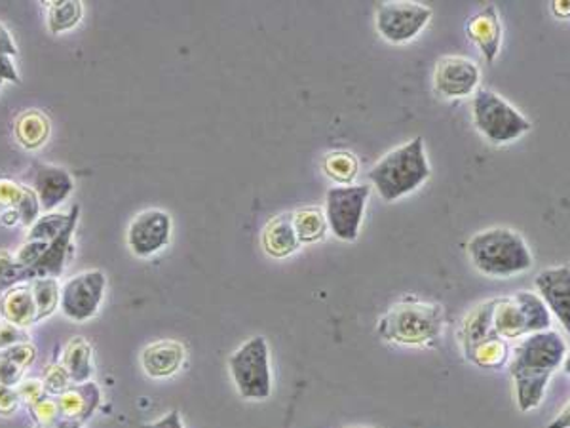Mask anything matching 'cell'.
<instances>
[{
    "instance_id": "f1b7e54d",
    "label": "cell",
    "mask_w": 570,
    "mask_h": 428,
    "mask_svg": "<svg viewBox=\"0 0 570 428\" xmlns=\"http://www.w3.org/2000/svg\"><path fill=\"white\" fill-rule=\"evenodd\" d=\"M31 268L23 267L16 262V255L10 254L8 249H0V295L7 294L8 289L21 286V284H31Z\"/></svg>"
},
{
    "instance_id": "f6af8a7d",
    "label": "cell",
    "mask_w": 570,
    "mask_h": 428,
    "mask_svg": "<svg viewBox=\"0 0 570 428\" xmlns=\"http://www.w3.org/2000/svg\"><path fill=\"white\" fill-rule=\"evenodd\" d=\"M544 428H570V401L564 406L563 411Z\"/></svg>"
},
{
    "instance_id": "bcb514c9",
    "label": "cell",
    "mask_w": 570,
    "mask_h": 428,
    "mask_svg": "<svg viewBox=\"0 0 570 428\" xmlns=\"http://www.w3.org/2000/svg\"><path fill=\"white\" fill-rule=\"evenodd\" d=\"M34 428H82V425H79L77 421H71V419H67L61 415L60 419H55V421L50 422V425H42V427Z\"/></svg>"
},
{
    "instance_id": "9a60e30c",
    "label": "cell",
    "mask_w": 570,
    "mask_h": 428,
    "mask_svg": "<svg viewBox=\"0 0 570 428\" xmlns=\"http://www.w3.org/2000/svg\"><path fill=\"white\" fill-rule=\"evenodd\" d=\"M73 188V177L65 167L34 164L33 191L39 196L44 214H52V210L71 196Z\"/></svg>"
},
{
    "instance_id": "8d00e7d4",
    "label": "cell",
    "mask_w": 570,
    "mask_h": 428,
    "mask_svg": "<svg viewBox=\"0 0 570 428\" xmlns=\"http://www.w3.org/2000/svg\"><path fill=\"white\" fill-rule=\"evenodd\" d=\"M47 242L27 241L16 254V262L27 268H33L39 263L40 257L47 252Z\"/></svg>"
},
{
    "instance_id": "7c38bea8",
    "label": "cell",
    "mask_w": 570,
    "mask_h": 428,
    "mask_svg": "<svg viewBox=\"0 0 570 428\" xmlns=\"http://www.w3.org/2000/svg\"><path fill=\"white\" fill-rule=\"evenodd\" d=\"M481 73L474 61L462 55L441 58L434 71V88L441 98L462 100L478 92Z\"/></svg>"
},
{
    "instance_id": "f35d334b",
    "label": "cell",
    "mask_w": 570,
    "mask_h": 428,
    "mask_svg": "<svg viewBox=\"0 0 570 428\" xmlns=\"http://www.w3.org/2000/svg\"><path fill=\"white\" fill-rule=\"evenodd\" d=\"M26 187L10 177H0V206L16 207L20 204Z\"/></svg>"
},
{
    "instance_id": "d6986e66",
    "label": "cell",
    "mask_w": 570,
    "mask_h": 428,
    "mask_svg": "<svg viewBox=\"0 0 570 428\" xmlns=\"http://www.w3.org/2000/svg\"><path fill=\"white\" fill-rule=\"evenodd\" d=\"M261 244L266 255L274 259H285L301 248L297 233L293 227V214H282L266 223L261 233Z\"/></svg>"
},
{
    "instance_id": "74e56055",
    "label": "cell",
    "mask_w": 570,
    "mask_h": 428,
    "mask_svg": "<svg viewBox=\"0 0 570 428\" xmlns=\"http://www.w3.org/2000/svg\"><path fill=\"white\" fill-rule=\"evenodd\" d=\"M20 343H31V337L27 334V329L18 328L10 322L0 320V350L20 345Z\"/></svg>"
},
{
    "instance_id": "2e32d148",
    "label": "cell",
    "mask_w": 570,
    "mask_h": 428,
    "mask_svg": "<svg viewBox=\"0 0 570 428\" xmlns=\"http://www.w3.org/2000/svg\"><path fill=\"white\" fill-rule=\"evenodd\" d=\"M466 33L474 44H478L485 60L489 63L497 60L500 44H502V23L498 18L497 8L489 4L478 14L471 16L466 23Z\"/></svg>"
},
{
    "instance_id": "5bb4252c",
    "label": "cell",
    "mask_w": 570,
    "mask_h": 428,
    "mask_svg": "<svg viewBox=\"0 0 570 428\" xmlns=\"http://www.w3.org/2000/svg\"><path fill=\"white\" fill-rule=\"evenodd\" d=\"M80 206L71 207L69 212V223L65 228L61 231L60 236L55 241L48 244L47 252L40 257L39 263L31 268V276L33 281L37 278H60L65 271L67 262L73 254V235L77 223H79Z\"/></svg>"
},
{
    "instance_id": "ee69618b",
    "label": "cell",
    "mask_w": 570,
    "mask_h": 428,
    "mask_svg": "<svg viewBox=\"0 0 570 428\" xmlns=\"http://www.w3.org/2000/svg\"><path fill=\"white\" fill-rule=\"evenodd\" d=\"M0 223L4 225V227H16L18 223H21L20 214H18V210L16 207H8L0 215Z\"/></svg>"
},
{
    "instance_id": "ba28073f",
    "label": "cell",
    "mask_w": 570,
    "mask_h": 428,
    "mask_svg": "<svg viewBox=\"0 0 570 428\" xmlns=\"http://www.w3.org/2000/svg\"><path fill=\"white\" fill-rule=\"evenodd\" d=\"M369 185L332 187L325 194V220L327 227L338 241L354 242L358 238L364 222L365 204L369 201Z\"/></svg>"
},
{
    "instance_id": "cb8c5ba5",
    "label": "cell",
    "mask_w": 570,
    "mask_h": 428,
    "mask_svg": "<svg viewBox=\"0 0 570 428\" xmlns=\"http://www.w3.org/2000/svg\"><path fill=\"white\" fill-rule=\"evenodd\" d=\"M44 4L48 8V31L52 34L67 33L77 28L84 14V7L80 0H55Z\"/></svg>"
},
{
    "instance_id": "ac0fdd59",
    "label": "cell",
    "mask_w": 570,
    "mask_h": 428,
    "mask_svg": "<svg viewBox=\"0 0 570 428\" xmlns=\"http://www.w3.org/2000/svg\"><path fill=\"white\" fill-rule=\"evenodd\" d=\"M101 404V390L93 381L73 385L63 395L58 396V406L63 417L84 425L92 419Z\"/></svg>"
},
{
    "instance_id": "603a6c76",
    "label": "cell",
    "mask_w": 570,
    "mask_h": 428,
    "mask_svg": "<svg viewBox=\"0 0 570 428\" xmlns=\"http://www.w3.org/2000/svg\"><path fill=\"white\" fill-rule=\"evenodd\" d=\"M61 364L65 366L74 385L90 381L93 375L92 345L84 337H74L63 348Z\"/></svg>"
},
{
    "instance_id": "4316f807",
    "label": "cell",
    "mask_w": 570,
    "mask_h": 428,
    "mask_svg": "<svg viewBox=\"0 0 570 428\" xmlns=\"http://www.w3.org/2000/svg\"><path fill=\"white\" fill-rule=\"evenodd\" d=\"M466 358L474 361L478 368H502L510 358V345L502 337H491L487 342L479 343L478 347L474 348Z\"/></svg>"
},
{
    "instance_id": "c3c4849f",
    "label": "cell",
    "mask_w": 570,
    "mask_h": 428,
    "mask_svg": "<svg viewBox=\"0 0 570 428\" xmlns=\"http://www.w3.org/2000/svg\"><path fill=\"white\" fill-rule=\"evenodd\" d=\"M2 82H4V81H0V88H2Z\"/></svg>"
},
{
    "instance_id": "ab89813d",
    "label": "cell",
    "mask_w": 570,
    "mask_h": 428,
    "mask_svg": "<svg viewBox=\"0 0 570 428\" xmlns=\"http://www.w3.org/2000/svg\"><path fill=\"white\" fill-rule=\"evenodd\" d=\"M23 374H26V369L0 356V385L16 388L23 381Z\"/></svg>"
},
{
    "instance_id": "44dd1931",
    "label": "cell",
    "mask_w": 570,
    "mask_h": 428,
    "mask_svg": "<svg viewBox=\"0 0 570 428\" xmlns=\"http://www.w3.org/2000/svg\"><path fill=\"white\" fill-rule=\"evenodd\" d=\"M495 305L497 299L481 303L466 316L462 329H460V343L465 348V355H470L479 343L487 342L491 337H498L495 332Z\"/></svg>"
},
{
    "instance_id": "277c9868",
    "label": "cell",
    "mask_w": 570,
    "mask_h": 428,
    "mask_svg": "<svg viewBox=\"0 0 570 428\" xmlns=\"http://www.w3.org/2000/svg\"><path fill=\"white\" fill-rule=\"evenodd\" d=\"M444 324L441 305L404 299L388 308V313L378 322L377 332L385 342L423 347L441 337Z\"/></svg>"
},
{
    "instance_id": "4dcf8cb0",
    "label": "cell",
    "mask_w": 570,
    "mask_h": 428,
    "mask_svg": "<svg viewBox=\"0 0 570 428\" xmlns=\"http://www.w3.org/2000/svg\"><path fill=\"white\" fill-rule=\"evenodd\" d=\"M69 223V214H44L40 215L39 222L29 228L27 241L50 242L55 241L60 236L61 231Z\"/></svg>"
},
{
    "instance_id": "7a4b0ae2",
    "label": "cell",
    "mask_w": 570,
    "mask_h": 428,
    "mask_svg": "<svg viewBox=\"0 0 570 428\" xmlns=\"http://www.w3.org/2000/svg\"><path fill=\"white\" fill-rule=\"evenodd\" d=\"M466 252L471 265L491 278H511L532 267L531 248L513 228L481 231L468 241Z\"/></svg>"
},
{
    "instance_id": "60d3db41",
    "label": "cell",
    "mask_w": 570,
    "mask_h": 428,
    "mask_svg": "<svg viewBox=\"0 0 570 428\" xmlns=\"http://www.w3.org/2000/svg\"><path fill=\"white\" fill-rule=\"evenodd\" d=\"M20 395H18L16 388L0 385V415L2 417H10V415L16 414L20 408Z\"/></svg>"
},
{
    "instance_id": "52a82bcc",
    "label": "cell",
    "mask_w": 570,
    "mask_h": 428,
    "mask_svg": "<svg viewBox=\"0 0 570 428\" xmlns=\"http://www.w3.org/2000/svg\"><path fill=\"white\" fill-rule=\"evenodd\" d=\"M551 328V315L542 297L532 292H518L498 297L495 305V332L502 339H521Z\"/></svg>"
},
{
    "instance_id": "8fae6325",
    "label": "cell",
    "mask_w": 570,
    "mask_h": 428,
    "mask_svg": "<svg viewBox=\"0 0 570 428\" xmlns=\"http://www.w3.org/2000/svg\"><path fill=\"white\" fill-rule=\"evenodd\" d=\"M172 241V217L164 210L141 212L128 228V246L138 257H151Z\"/></svg>"
},
{
    "instance_id": "d590c367",
    "label": "cell",
    "mask_w": 570,
    "mask_h": 428,
    "mask_svg": "<svg viewBox=\"0 0 570 428\" xmlns=\"http://www.w3.org/2000/svg\"><path fill=\"white\" fill-rule=\"evenodd\" d=\"M16 390H18L20 400L26 404L27 408H31L37 401L42 400L47 396V388H44V383L40 381V379H23L16 387Z\"/></svg>"
},
{
    "instance_id": "7bdbcfd3",
    "label": "cell",
    "mask_w": 570,
    "mask_h": 428,
    "mask_svg": "<svg viewBox=\"0 0 570 428\" xmlns=\"http://www.w3.org/2000/svg\"><path fill=\"white\" fill-rule=\"evenodd\" d=\"M551 14L559 20H570V0H556L551 2Z\"/></svg>"
},
{
    "instance_id": "681fc988",
    "label": "cell",
    "mask_w": 570,
    "mask_h": 428,
    "mask_svg": "<svg viewBox=\"0 0 570 428\" xmlns=\"http://www.w3.org/2000/svg\"><path fill=\"white\" fill-rule=\"evenodd\" d=\"M350 428H365V427H350Z\"/></svg>"
},
{
    "instance_id": "e575fe53",
    "label": "cell",
    "mask_w": 570,
    "mask_h": 428,
    "mask_svg": "<svg viewBox=\"0 0 570 428\" xmlns=\"http://www.w3.org/2000/svg\"><path fill=\"white\" fill-rule=\"evenodd\" d=\"M0 356L18 364L20 368L27 369L31 368L33 361L37 360V348H34L33 343H20V345L0 350Z\"/></svg>"
},
{
    "instance_id": "484cf974",
    "label": "cell",
    "mask_w": 570,
    "mask_h": 428,
    "mask_svg": "<svg viewBox=\"0 0 570 428\" xmlns=\"http://www.w3.org/2000/svg\"><path fill=\"white\" fill-rule=\"evenodd\" d=\"M324 172L340 187H348L358 177L359 162L350 151H335L325 156Z\"/></svg>"
},
{
    "instance_id": "7dc6e473",
    "label": "cell",
    "mask_w": 570,
    "mask_h": 428,
    "mask_svg": "<svg viewBox=\"0 0 570 428\" xmlns=\"http://www.w3.org/2000/svg\"><path fill=\"white\" fill-rule=\"evenodd\" d=\"M563 369H564V374L570 375V350H567V356H564Z\"/></svg>"
},
{
    "instance_id": "30bf717a",
    "label": "cell",
    "mask_w": 570,
    "mask_h": 428,
    "mask_svg": "<svg viewBox=\"0 0 570 428\" xmlns=\"http://www.w3.org/2000/svg\"><path fill=\"white\" fill-rule=\"evenodd\" d=\"M106 276L101 271H86L61 286V313L73 322H86L98 315L105 297Z\"/></svg>"
},
{
    "instance_id": "836d02e7",
    "label": "cell",
    "mask_w": 570,
    "mask_h": 428,
    "mask_svg": "<svg viewBox=\"0 0 570 428\" xmlns=\"http://www.w3.org/2000/svg\"><path fill=\"white\" fill-rule=\"evenodd\" d=\"M16 210H18V214H20L21 225L31 228L34 223L39 222L42 207H40L39 196H37L33 188L26 187L20 204L16 206Z\"/></svg>"
},
{
    "instance_id": "d4e9b609",
    "label": "cell",
    "mask_w": 570,
    "mask_h": 428,
    "mask_svg": "<svg viewBox=\"0 0 570 428\" xmlns=\"http://www.w3.org/2000/svg\"><path fill=\"white\" fill-rule=\"evenodd\" d=\"M293 227L297 233L301 244H314V242L324 241L327 233V220L322 207L311 206L303 207L293 214Z\"/></svg>"
},
{
    "instance_id": "4fadbf2b",
    "label": "cell",
    "mask_w": 570,
    "mask_h": 428,
    "mask_svg": "<svg viewBox=\"0 0 570 428\" xmlns=\"http://www.w3.org/2000/svg\"><path fill=\"white\" fill-rule=\"evenodd\" d=\"M535 286L550 315L556 316L570 335V265L544 268L538 273Z\"/></svg>"
},
{
    "instance_id": "b9f144b4",
    "label": "cell",
    "mask_w": 570,
    "mask_h": 428,
    "mask_svg": "<svg viewBox=\"0 0 570 428\" xmlns=\"http://www.w3.org/2000/svg\"><path fill=\"white\" fill-rule=\"evenodd\" d=\"M143 428H185V425L181 421L180 411H177V409H172L170 414L164 415V417L159 419V421L143 425Z\"/></svg>"
},
{
    "instance_id": "5b68a950",
    "label": "cell",
    "mask_w": 570,
    "mask_h": 428,
    "mask_svg": "<svg viewBox=\"0 0 570 428\" xmlns=\"http://www.w3.org/2000/svg\"><path fill=\"white\" fill-rule=\"evenodd\" d=\"M474 126L492 145H506L531 132V121L492 90L481 88L471 100Z\"/></svg>"
},
{
    "instance_id": "f546056e",
    "label": "cell",
    "mask_w": 570,
    "mask_h": 428,
    "mask_svg": "<svg viewBox=\"0 0 570 428\" xmlns=\"http://www.w3.org/2000/svg\"><path fill=\"white\" fill-rule=\"evenodd\" d=\"M18 47L13 42L12 34L0 23V81L21 84L20 73L16 69L13 58H18Z\"/></svg>"
},
{
    "instance_id": "e0dca14e",
    "label": "cell",
    "mask_w": 570,
    "mask_h": 428,
    "mask_svg": "<svg viewBox=\"0 0 570 428\" xmlns=\"http://www.w3.org/2000/svg\"><path fill=\"white\" fill-rule=\"evenodd\" d=\"M185 347L180 342L164 339L145 347L141 353V366L153 379H167L180 371L185 361Z\"/></svg>"
},
{
    "instance_id": "6da1fadb",
    "label": "cell",
    "mask_w": 570,
    "mask_h": 428,
    "mask_svg": "<svg viewBox=\"0 0 570 428\" xmlns=\"http://www.w3.org/2000/svg\"><path fill=\"white\" fill-rule=\"evenodd\" d=\"M567 345L563 337L548 329L521 339L510 361V374L516 383L518 408L527 414L544 400L551 375L563 366Z\"/></svg>"
},
{
    "instance_id": "3957f363",
    "label": "cell",
    "mask_w": 570,
    "mask_h": 428,
    "mask_svg": "<svg viewBox=\"0 0 570 428\" xmlns=\"http://www.w3.org/2000/svg\"><path fill=\"white\" fill-rule=\"evenodd\" d=\"M430 177V164L426 159L425 140L415 137L401 147L385 154L371 167L369 181L380 198L394 202L417 191Z\"/></svg>"
},
{
    "instance_id": "83f0119b",
    "label": "cell",
    "mask_w": 570,
    "mask_h": 428,
    "mask_svg": "<svg viewBox=\"0 0 570 428\" xmlns=\"http://www.w3.org/2000/svg\"><path fill=\"white\" fill-rule=\"evenodd\" d=\"M37 305V324L47 320L60 307L61 286L55 278H37L29 284Z\"/></svg>"
},
{
    "instance_id": "ffe728a7",
    "label": "cell",
    "mask_w": 570,
    "mask_h": 428,
    "mask_svg": "<svg viewBox=\"0 0 570 428\" xmlns=\"http://www.w3.org/2000/svg\"><path fill=\"white\" fill-rule=\"evenodd\" d=\"M0 316L18 328H31L37 324V305L29 284H21L0 295Z\"/></svg>"
},
{
    "instance_id": "7402d4cb",
    "label": "cell",
    "mask_w": 570,
    "mask_h": 428,
    "mask_svg": "<svg viewBox=\"0 0 570 428\" xmlns=\"http://www.w3.org/2000/svg\"><path fill=\"white\" fill-rule=\"evenodd\" d=\"M50 132H52V122L48 119V114L39 109H29L26 113H21L13 124L16 141L27 151L42 147L50 137Z\"/></svg>"
},
{
    "instance_id": "8992f818",
    "label": "cell",
    "mask_w": 570,
    "mask_h": 428,
    "mask_svg": "<svg viewBox=\"0 0 570 428\" xmlns=\"http://www.w3.org/2000/svg\"><path fill=\"white\" fill-rule=\"evenodd\" d=\"M228 369L240 396L246 400H266L273 393L271 348L263 335L247 339L228 358Z\"/></svg>"
},
{
    "instance_id": "d6a6232c",
    "label": "cell",
    "mask_w": 570,
    "mask_h": 428,
    "mask_svg": "<svg viewBox=\"0 0 570 428\" xmlns=\"http://www.w3.org/2000/svg\"><path fill=\"white\" fill-rule=\"evenodd\" d=\"M27 409H29V414L33 417L34 427L50 425V422L61 417L60 406H58V398L55 396L47 395L42 400L37 401L34 406Z\"/></svg>"
},
{
    "instance_id": "1f68e13d",
    "label": "cell",
    "mask_w": 570,
    "mask_h": 428,
    "mask_svg": "<svg viewBox=\"0 0 570 428\" xmlns=\"http://www.w3.org/2000/svg\"><path fill=\"white\" fill-rule=\"evenodd\" d=\"M42 383H44V388H47V395L55 396V398L63 395L67 388H71L74 385L71 375H69L63 364H50V366L44 369Z\"/></svg>"
},
{
    "instance_id": "9c48e42d",
    "label": "cell",
    "mask_w": 570,
    "mask_h": 428,
    "mask_svg": "<svg viewBox=\"0 0 570 428\" xmlns=\"http://www.w3.org/2000/svg\"><path fill=\"white\" fill-rule=\"evenodd\" d=\"M430 20V8L418 2H380L377 8L378 34L391 44L417 39Z\"/></svg>"
}]
</instances>
